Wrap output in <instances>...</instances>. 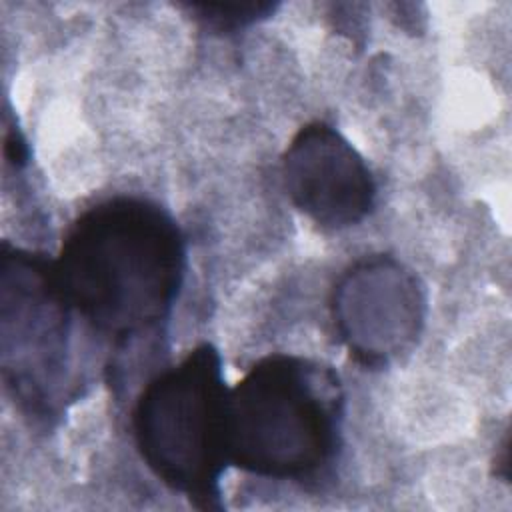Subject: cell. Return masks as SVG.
I'll list each match as a JSON object with an SVG mask.
<instances>
[{"mask_svg":"<svg viewBox=\"0 0 512 512\" xmlns=\"http://www.w3.org/2000/svg\"><path fill=\"white\" fill-rule=\"evenodd\" d=\"M60 294L114 350L164 332L186 274L174 216L142 196H112L68 226L52 260Z\"/></svg>","mask_w":512,"mask_h":512,"instance_id":"cell-1","label":"cell"},{"mask_svg":"<svg viewBox=\"0 0 512 512\" xmlns=\"http://www.w3.org/2000/svg\"><path fill=\"white\" fill-rule=\"evenodd\" d=\"M344 400L330 364L298 354L256 360L228 390V462L260 478L320 482L342 450Z\"/></svg>","mask_w":512,"mask_h":512,"instance_id":"cell-2","label":"cell"},{"mask_svg":"<svg viewBox=\"0 0 512 512\" xmlns=\"http://www.w3.org/2000/svg\"><path fill=\"white\" fill-rule=\"evenodd\" d=\"M228 386L210 342L150 378L132 408V436L146 468L198 510H222Z\"/></svg>","mask_w":512,"mask_h":512,"instance_id":"cell-3","label":"cell"},{"mask_svg":"<svg viewBox=\"0 0 512 512\" xmlns=\"http://www.w3.org/2000/svg\"><path fill=\"white\" fill-rule=\"evenodd\" d=\"M72 316L44 254L2 242V378L26 416L56 420L78 394L72 372Z\"/></svg>","mask_w":512,"mask_h":512,"instance_id":"cell-4","label":"cell"},{"mask_svg":"<svg viewBox=\"0 0 512 512\" xmlns=\"http://www.w3.org/2000/svg\"><path fill=\"white\" fill-rule=\"evenodd\" d=\"M330 310L350 356L364 368L380 370L414 348L428 298L412 268L390 254H370L340 276Z\"/></svg>","mask_w":512,"mask_h":512,"instance_id":"cell-5","label":"cell"},{"mask_svg":"<svg viewBox=\"0 0 512 512\" xmlns=\"http://www.w3.org/2000/svg\"><path fill=\"white\" fill-rule=\"evenodd\" d=\"M284 190L322 230L360 224L376 204V180L362 154L332 124L302 126L282 154Z\"/></svg>","mask_w":512,"mask_h":512,"instance_id":"cell-6","label":"cell"},{"mask_svg":"<svg viewBox=\"0 0 512 512\" xmlns=\"http://www.w3.org/2000/svg\"><path fill=\"white\" fill-rule=\"evenodd\" d=\"M184 8L198 20L202 26L214 32H236L246 26H252L260 20L270 18L278 4L276 2H192Z\"/></svg>","mask_w":512,"mask_h":512,"instance_id":"cell-7","label":"cell"},{"mask_svg":"<svg viewBox=\"0 0 512 512\" xmlns=\"http://www.w3.org/2000/svg\"><path fill=\"white\" fill-rule=\"evenodd\" d=\"M4 156L16 170L28 164V144L18 128H10L6 122V136H4Z\"/></svg>","mask_w":512,"mask_h":512,"instance_id":"cell-8","label":"cell"}]
</instances>
